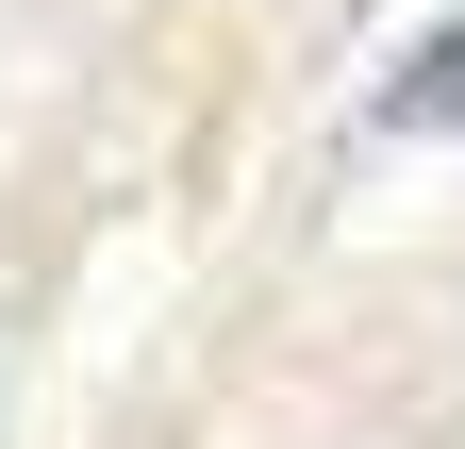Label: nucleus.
Masks as SVG:
<instances>
[{"label":"nucleus","instance_id":"nucleus-1","mask_svg":"<svg viewBox=\"0 0 465 449\" xmlns=\"http://www.w3.org/2000/svg\"><path fill=\"white\" fill-rule=\"evenodd\" d=\"M449 117H465V17L416 50V84H382V134H449Z\"/></svg>","mask_w":465,"mask_h":449}]
</instances>
